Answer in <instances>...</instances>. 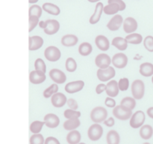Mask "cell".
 <instances>
[{
  "instance_id": "cell-21",
  "label": "cell",
  "mask_w": 153,
  "mask_h": 144,
  "mask_svg": "<svg viewBox=\"0 0 153 144\" xmlns=\"http://www.w3.org/2000/svg\"><path fill=\"white\" fill-rule=\"evenodd\" d=\"M103 8H104V5H103L102 3H97V5H96L94 13L93 14V15L91 16L89 20L90 23L94 25V24H97L100 20V18H101L102 14L103 13Z\"/></svg>"
},
{
  "instance_id": "cell-16",
  "label": "cell",
  "mask_w": 153,
  "mask_h": 144,
  "mask_svg": "<svg viewBox=\"0 0 153 144\" xmlns=\"http://www.w3.org/2000/svg\"><path fill=\"white\" fill-rule=\"evenodd\" d=\"M123 30L127 34H131L134 33L137 29L138 24L137 20L133 17H127L123 20Z\"/></svg>"
},
{
  "instance_id": "cell-9",
  "label": "cell",
  "mask_w": 153,
  "mask_h": 144,
  "mask_svg": "<svg viewBox=\"0 0 153 144\" xmlns=\"http://www.w3.org/2000/svg\"><path fill=\"white\" fill-rule=\"evenodd\" d=\"M49 75L51 80L56 84H64L67 81V75L60 69H51L49 72Z\"/></svg>"
},
{
  "instance_id": "cell-50",
  "label": "cell",
  "mask_w": 153,
  "mask_h": 144,
  "mask_svg": "<svg viewBox=\"0 0 153 144\" xmlns=\"http://www.w3.org/2000/svg\"><path fill=\"white\" fill-rule=\"evenodd\" d=\"M146 114H147L148 116H149V118H152L153 119V106L148 108L147 110H146Z\"/></svg>"
},
{
  "instance_id": "cell-6",
  "label": "cell",
  "mask_w": 153,
  "mask_h": 144,
  "mask_svg": "<svg viewBox=\"0 0 153 144\" xmlns=\"http://www.w3.org/2000/svg\"><path fill=\"white\" fill-rule=\"evenodd\" d=\"M103 128L99 123H94L88 130V136L91 141H97L102 136Z\"/></svg>"
},
{
  "instance_id": "cell-18",
  "label": "cell",
  "mask_w": 153,
  "mask_h": 144,
  "mask_svg": "<svg viewBox=\"0 0 153 144\" xmlns=\"http://www.w3.org/2000/svg\"><path fill=\"white\" fill-rule=\"evenodd\" d=\"M105 92L108 97L115 98L119 94L120 89L118 87V82L115 80H111L106 84Z\"/></svg>"
},
{
  "instance_id": "cell-4",
  "label": "cell",
  "mask_w": 153,
  "mask_h": 144,
  "mask_svg": "<svg viewBox=\"0 0 153 144\" xmlns=\"http://www.w3.org/2000/svg\"><path fill=\"white\" fill-rule=\"evenodd\" d=\"M146 114L142 110H137L132 114L129 120V124L132 128L137 129L144 124Z\"/></svg>"
},
{
  "instance_id": "cell-39",
  "label": "cell",
  "mask_w": 153,
  "mask_h": 144,
  "mask_svg": "<svg viewBox=\"0 0 153 144\" xmlns=\"http://www.w3.org/2000/svg\"><path fill=\"white\" fill-rule=\"evenodd\" d=\"M45 139L41 134H33L29 138L30 144H44Z\"/></svg>"
},
{
  "instance_id": "cell-12",
  "label": "cell",
  "mask_w": 153,
  "mask_h": 144,
  "mask_svg": "<svg viewBox=\"0 0 153 144\" xmlns=\"http://www.w3.org/2000/svg\"><path fill=\"white\" fill-rule=\"evenodd\" d=\"M46 73L40 70H31L29 74V81L31 83L34 85L41 84L46 80Z\"/></svg>"
},
{
  "instance_id": "cell-38",
  "label": "cell",
  "mask_w": 153,
  "mask_h": 144,
  "mask_svg": "<svg viewBox=\"0 0 153 144\" xmlns=\"http://www.w3.org/2000/svg\"><path fill=\"white\" fill-rule=\"evenodd\" d=\"M43 8L37 4H33L29 8L28 10V16H36L40 18L42 15Z\"/></svg>"
},
{
  "instance_id": "cell-7",
  "label": "cell",
  "mask_w": 153,
  "mask_h": 144,
  "mask_svg": "<svg viewBox=\"0 0 153 144\" xmlns=\"http://www.w3.org/2000/svg\"><path fill=\"white\" fill-rule=\"evenodd\" d=\"M44 56L49 62H55L61 58V52L57 46H49L45 49Z\"/></svg>"
},
{
  "instance_id": "cell-53",
  "label": "cell",
  "mask_w": 153,
  "mask_h": 144,
  "mask_svg": "<svg viewBox=\"0 0 153 144\" xmlns=\"http://www.w3.org/2000/svg\"><path fill=\"white\" fill-rule=\"evenodd\" d=\"M88 2H97L100 1V0H88Z\"/></svg>"
},
{
  "instance_id": "cell-55",
  "label": "cell",
  "mask_w": 153,
  "mask_h": 144,
  "mask_svg": "<svg viewBox=\"0 0 153 144\" xmlns=\"http://www.w3.org/2000/svg\"><path fill=\"white\" fill-rule=\"evenodd\" d=\"M79 144H86V143H85V142H79Z\"/></svg>"
},
{
  "instance_id": "cell-24",
  "label": "cell",
  "mask_w": 153,
  "mask_h": 144,
  "mask_svg": "<svg viewBox=\"0 0 153 144\" xmlns=\"http://www.w3.org/2000/svg\"><path fill=\"white\" fill-rule=\"evenodd\" d=\"M139 72L145 77L153 76V64L151 62H143L140 65Z\"/></svg>"
},
{
  "instance_id": "cell-8",
  "label": "cell",
  "mask_w": 153,
  "mask_h": 144,
  "mask_svg": "<svg viewBox=\"0 0 153 144\" xmlns=\"http://www.w3.org/2000/svg\"><path fill=\"white\" fill-rule=\"evenodd\" d=\"M128 58L123 52H118L114 54L111 58V63L113 66L119 69H123L126 68L128 64Z\"/></svg>"
},
{
  "instance_id": "cell-34",
  "label": "cell",
  "mask_w": 153,
  "mask_h": 144,
  "mask_svg": "<svg viewBox=\"0 0 153 144\" xmlns=\"http://www.w3.org/2000/svg\"><path fill=\"white\" fill-rule=\"evenodd\" d=\"M120 9V8L119 4H116V3H111V4H108V5L104 6L103 12L105 14L113 15L117 14V12H119Z\"/></svg>"
},
{
  "instance_id": "cell-44",
  "label": "cell",
  "mask_w": 153,
  "mask_h": 144,
  "mask_svg": "<svg viewBox=\"0 0 153 144\" xmlns=\"http://www.w3.org/2000/svg\"><path fill=\"white\" fill-rule=\"evenodd\" d=\"M67 106H69V108H70V109L77 110L78 108H79V104H78L77 100H75L74 98L67 99Z\"/></svg>"
},
{
  "instance_id": "cell-30",
  "label": "cell",
  "mask_w": 153,
  "mask_h": 144,
  "mask_svg": "<svg viewBox=\"0 0 153 144\" xmlns=\"http://www.w3.org/2000/svg\"><path fill=\"white\" fill-rule=\"evenodd\" d=\"M126 39L128 41V44L134 45L140 44L143 42V36L139 33H131L128 34V35L126 37Z\"/></svg>"
},
{
  "instance_id": "cell-46",
  "label": "cell",
  "mask_w": 153,
  "mask_h": 144,
  "mask_svg": "<svg viewBox=\"0 0 153 144\" xmlns=\"http://www.w3.org/2000/svg\"><path fill=\"white\" fill-rule=\"evenodd\" d=\"M108 4H111V3H116V4H119L120 6V10H124L126 8V4L124 2L123 0H108Z\"/></svg>"
},
{
  "instance_id": "cell-52",
  "label": "cell",
  "mask_w": 153,
  "mask_h": 144,
  "mask_svg": "<svg viewBox=\"0 0 153 144\" xmlns=\"http://www.w3.org/2000/svg\"><path fill=\"white\" fill-rule=\"evenodd\" d=\"M37 2H38V0H28V2L30 4H34V3Z\"/></svg>"
},
{
  "instance_id": "cell-45",
  "label": "cell",
  "mask_w": 153,
  "mask_h": 144,
  "mask_svg": "<svg viewBox=\"0 0 153 144\" xmlns=\"http://www.w3.org/2000/svg\"><path fill=\"white\" fill-rule=\"evenodd\" d=\"M105 104L106 106L109 108H114L117 106L116 100L114 99V98L108 97V96L105 100Z\"/></svg>"
},
{
  "instance_id": "cell-13",
  "label": "cell",
  "mask_w": 153,
  "mask_h": 144,
  "mask_svg": "<svg viewBox=\"0 0 153 144\" xmlns=\"http://www.w3.org/2000/svg\"><path fill=\"white\" fill-rule=\"evenodd\" d=\"M60 23L56 20H46V27L43 29L45 34L48 35L55 34L59 31Z\"/></svg>"
},
{
  "instance_id": "cell-51",
  "label": "cell",
  "mask_w": 153,
  "mask_h": 144,
  "mask_svg": "<svg viewBox=\"0 0 153 144\" xmlns=\"http://www.w3.org/2000/svg\"><path fill=\"white\" fill-rule=\"evenodd\" d=\"M38 25L40 28H43V29H44L45 27H46V21H40V22H39Z\"/></svg>"
},
{
  "instance_id": "cell-33",
  "label": "cell",
  "mask_w": 153,
  "mask_h": 144,
  "mask_svg": "<svg viewBox=\"0 0 153 144\" xmlns=\"http://www.w3.org/2000/svg\"><path fill=\"white\" fill-rule=\"evenodd\" d=\"M44 125L45 123L43 121L36 120V121L32 122L31 123L29 126V130L32 134H39L40 132H41L42 129H43Z\"/></svg>"
},
{
  "instance_id": "cell-32",
  "label": "cell",
  "mask_w": 153,
  "mask_h": 144,
  "mask_svg": "<svg viewBox=\"0 0 153 144\" xmlns=\"http://www.w3.org/2000/svg\"><path fill=\"white\" fill-rule=\"evenodd\" d=\"M136 104H137L136 99L133 97H125L120 101V105L131 110H133L135 108Z\"/></svg>"
},
{
  "instance_id": "cell-15",
  "label": "cell",
  "mask_w": 153,
  "mask_h": 144,
  "mask_svg": "<svg viewBox=\"0 0 153 144\" xmlns=\"http://www.w3.org/2000/svg\"><path fill=\"white\" fill-rule=\"evenodd\" d=\"M67 98L62 92H57L51 97V103L52 106L56 108L63 107L67 104Z\"/></svg>"
},
{
  "instance_id": "cell-22",
  "label": "cell",
  "mask_w": 153,
  "mask_h": 144,
  "mask_svg": "<svg viewBox=\"0 0 153 144\" xmlns=\"http://www.w3.org/2000/svg\"><path fill=\"white\" fill-rule=\"evenodd\" d=\"M61 42L63 46L70 47V46H74L77 44V43L79 42V38L75 34H67L61 38Z\"/></svg>"
},
{
  "instance_id": "cell-26",
  "label": "cell",
  "mask_w": 153,
  "mask_h": 144,
  "mask_svg": "<svg viewBox=\"0 0 153 144\" xmlns=\"http://www.w3.org/2000/svg\"><path fill=\"white\" fill-rule=\"evenodd\" d=\"M81 125V122L79 118H70V119H67L63 124V127L66 130H76Z\"/></svg>"
},
{
  "instance_id": "cell-25",
  "label": "cell",
  "mask_w": 153,
  "mask_h": 144,
  "mask_svg": "<svg viewBox=\"0 0 153 144\" xmlns=\"http://www.w3.org/2000/svg\"><path fill=\"white\" fill-rule=\"evenodd\" d=\"M128 41L126 40V38L122 37H115L112 39L111 44L119 50L124 51L128 47Z\"/></svg>"
},
{
  "instance_id": "cell-11",
  "label": "cell",
  "mask_w": 153,
  "mask_h": 144,
  "mask_svg": "<svg viewBox=\"0 0 153 144\" xmlns=\"http://www.w3.org/2000/svg\"><path fill=\"white\" fill-rule=\"evenodd\" d=\"M84 87L85 82L83 80H75L66 84L64 89L69 94H75L82 91Z\"/></svg>"
},
{
  "instance_id": "cell-40",
  "label": "cell",
  "mask_w": 153,
  "mask_h": 144,
  "mask_svg": "<svg viewBox=\"0 0 153 144\" xmlns=\"http://www.w3.org/2000/svg\"><path fill=\"white\" fill-rule=\"evenodd\" d=\"M34 70H40L44 73L46 72V65L45 62L41 58H37L34 62Z\"/></svg>"
},
{
  "instance_id": "cell-37",
  "label": "cell",
  "mask_w": 153,
  "mask_h": 144,
  "mask_svg": "<svg viewBox=\"0 0 153 144\" xmlns=\"http://www.w3.org/2000/svg\"><path fill=\"white\" fill-rule=\"evenodd\" d=\"M81 112L79 110H75L72 109H67L64 110V116L67 119H70V118H79L81 116Z\"/></svg>"
},
{
  "instance_id": "cell-2",
  "label": "cell",
  "mask_w": 153,
  "mask_h": 144,
  "mask_svg": "<svg viewBox=\"0 0 153 144\" xmlns=\"http://www.w3.org/2000/svg\"><path fill=\"white\" fill-rule=\"evenodd\" d=\"M131 94L136 100H140L145 94V84L141 80H134L131 85Z\"/></svg>"
},
{
  "instance_id": "cell-54",
  "label": "cell",
  "mask_w": 153,
  "mask_h": 144,
  "mask_svg": "<svg viewBox=\"0 0 153 144\" xmlns=\"http://www.w3.org/2000/svg\"><path fill=\"white\" fill-rule=\"evenodd\" d=\"M143 144H150V143H149V142H143Z\"/></svg>"
},
{
  "instance_id": "cell-14",
  "label": "cell",
  "mask_w": 153,
  "mask_h": 144,
  "mask_svg": "<svg viewBox=\"0 0 153 144\" xmlns=\"http://www.w3.org/2000/svg\"><path fill=\"white\" fill-rule=\"evenodd\" d=\"M44 44L43 38L38 35L30 36L28 38V50L30 51H35L40 49Z\"/></svg>"
},
{
  "instance_id": "cell-49",
  "label": "cell",
  "mask_w": 153,
  "mask_h": 144,
  "mask_svg": "<svg viewBox=\"0 0 153 144\" xmlns=\"http://www.w3.org/2000/svg\"><path fill=\"white\" fill-rule=\"evenodd\" d=\"M103 123H104L105 125L107 126V127H113L115 124V120L113 117H109L108 118L105 120V121L103 122Z\"/></svg>"
},
{
  "instance_id": "cell-47",
  "label": "cell",
  "mask_w": 153,
  "mask_h": 144,
  "mask_svg": "<svg viewBox=\"0 0 153 144\" xmlns=\"http://www.w3.org/2000/svg\"><path fill=\"white\" fill-rule=\"evenodd\" d=\"M44 144H61V142L55 136H48L45 139Z\"/></svg>"
},
{
  "instance_id": "cell-10",
  "label": "cell",
  "mask_w": 153,
  "mask_h": 144,
  "mask_svg": "<svg viewBox=\"0 0 153 144\" xmlns=\"http://www.w3.org/2000/svg\"><path fill=\"white\" fill-rule=\"evenodd\" d=\"M111 64V58L106 53H100L96 56L95 64L100 69H105L110 67Z\"/></svg>"
},
{
  "instance_id": "cell-48",
  "label": "cell",
  "mask_w": 153,
  "mask_h": 144,
  "mask_svg": "<svg viewBox=\"0 0 153 144\" xmlns=\"http://www.w3.org/2000/svg\"><path fill=\"white\" fill-rule=\"evenodd\" d=\"M105 88H106V85L104 83H100L98 84L96 87V93L98 94H102L103 92H105Z\"/></svg>"
},
{
  "instance_id": "cell-27",
  "label": "cell",
  "mask_w": 153,
  "mask_h": 144,
  "mask_svg": "<svg viewBox=\"0 0 153 144\" xmlns=\"http://www.w3.org/2000/svg\"><path fill=\"white\" fill-rule=\"evenodd\" d=\"M42 8L46 13L49 14L54 15V16H58L61 13V9L59 8L58 5L50 2H46L43 4Z\"/></svg>"
},
{
  "instance_id": "cell-17",
  "label": "cell",
  "mask_w": 153,
  "mask_h": 144,
  "mask_svg": "<svg viewBox=\"0 0 153 144\" xmlns=\"http://www.w3.org/2000/svg\"><path fill=\"white\" fill-rule=\"evenodd\" d=\"M45 125L49 128H55L60 124V118L56 114L48 113L43 117Z\"/></svg>"
},
{
  "instance_id": "cell-36",
  "label": "cell",
  "mask_w": 153,
  "mask_h": 144,
  "mask_svg": "<svg viewBox=\"0 0 153 144\" xmlns=\"http://www.w3.org/2000/svg\"><path fill=\"white\" fill-rule=\"evenodd\" d=\"M65 68L67 71L73 73V72L76 71V69H77V62H76V61L73 58L69 57L66 60Z\"/></svg>"
},
{
  "instance_id": "cell-41",
  "label": "cell",
  "mask_w": 153,
  "mask_h": 144,
  "mask_svg": "<svg viewBox=\"0 0 153 144\" xmlns=\"http://www.w3.org/2000/svg\"><path fill=\"white\" fill-rule=\"evenodd\" d=\"M129 80L127 77H123L119 80L118 82V87H119L120 91L125 92L127 91L129 88Z\"/></svg>"
},
{
  "instance_id": "cell-23",
  "label": "cell",
  "mask_w": 153,
  "mask_h": 144,
  "mask_svg": "<svg viewBox=\"0 0 153 144\" xmlns=\"http://www.w3.org/2000/svg\"><path fill=\"white\" fill-rule=\"evenodd\" d=\"M81 139H82V135L77 130H70L66 136V140L68 144H79Z\"/></svg>"
},
{
  "instance_id": "cell-3",
  "label": "cell",
  "mask_w": 153,
  "mask_h": 144,
  "mask_svg": "<svg viewBox=\"0 0 153 144\" xmlns=\"http://www.w3.org/2000/svg\"><path fill=\"white\" fill-rule=\"evenodd\" d=\"M113 116L117 119L121 121H126L130 119L131 116H132V110L122 106V105H117L114 108H113L112 111Z\"/></svg>"
},
{
  "instance_id": "cell-42",
  "label": "cell",
  "mask_w": 153,
  "mask_h": 144,
  "mask_svg": "<svg viewBox=\"0 0 153 144\" xmlns=\"http://www.w3.org/2000/svg\"><path fill=\"white\" fill-rule=\"evenodd\" d=\"M143 46L149 52H153V36L148 35L143 39Z\"/></svg>"
},
{
  "instance_id": "cell-35",
  "label": "cell",
  "mask_w": 153,
  "mask_h": 144,
  "mask_svg": "<svg viewBox=\"0 0 153 144\" xmlns=\"http://www.w3.org/2000/svg\"><path fill=\"white\" fill-rule=\"evenodd\" d=\"M58 85L56 83H53L52 85L49 86L48 88H46V89L43 91V97L45 98H51L54 94L58 92Z\"/></svg>"
},
{
  "instance_id": "cell-5",
  "label": "cell",
  "mask_w": 153,
  "mask_h": 144,
  "mask_svg": "<svg viewBox=\"0 0 153 144\" xmlns=\"http://www.w3.org/2000/svg\"><path fill=\"white\" fill-rule=\"evenodd\" d=\"M116 75L114 68L110 66L105 69L99 68L97 71V76L101 82H107L113 79Z\"/></svg>"
},
{
  "instance_id": "cell-20",
  "label": "cell",
  "mask_w": 153,
  "mask_h": 144,
  "mask_svg": "<svg viewBox=\"0 0 153 144\" xmlns=\"http://www.w3.org/2000/svg\"><path fill=\"white\" fill-rule=\"evenodd\" d=\"M95 44L97 48L102 51H107L110 48V42L106 36L100 34L95 38Z\"/></svg>"
},
{
  "instance_id": "cell-28",
  "label": "cell",
  "mask_w": 153,
  "mask_h": 144,
  "mask_svg": "<svg viewBox=\"0 0 153 144\" xmlns=\"http://www.w3.org/2000/svg\"><path fill=\"white\" fill-rule=\"evenodd\" d=\"M140 136L143 140H149L153 135V128L150 124H143L140 128Z\"/></svg>"
},
{
  "instance_id": "cell-29",
  "label": "cell",
  "mask_w": 153,
  "mask_h": 144,
  "mask_svg": "<svg viewBox=\"0 0 153 144\" xmlns=\"http://www.w3.org/2000/svg\"><path fill=\"white\" fill-rule=\"evenodd\" d=\"M106 142L107 144H120V136L119 133L115 130H109L106 135Z\"/></svg>"
},
{
  "instance_id": "cell-1",
  "label": "cell",
  "mask_w": 153,
  "mask_h": 144,
  "mask_svg": "<svg viewBox=\"0 0 153 144\" xmlns=\"http://www.w3.org/2000/svg\"><path fill=\"white\" fill-rule=\"evenodd\" d=\"M108 111L103 106H96L93 108L92 110L91 111L90 117H91V121L94 123H102L107 119L108 117Z\"/></svg>"
},
{
  "instance_id": "cell-56",
  "label": "cell",
  "mask_w": 153,
  "mask_h": 144,
  "mask_svg": "<svg viewBox=\"0 0 153 144\" xmlns=\"http://www.w3.org/2000/svg\"><path fill=\"white\" fill-rule=\"evenodd\" d=\"M152 84H153V76H152Z\"/></svg>"
},
{
  "instance_id": "cell-31",
  "label": "cell",
  "mask_w": 153,
  "mask_h": 144,
  "mask_svg": "<svg viewBox=\"0 0 153 144\" xmlns=\"http://www.w3.org/2000/svg\"><path fill=\"white\" fill-rule=\"evenodd\" d=\"M93 51V46L89 42H83L79 46V52L82 56H88L91 54Z\"/></svg>"
},
{
  "instance_id": "cell-43",
  "label": "cell",
  "mask_w": 153,
  "mask_h": 144,
  "mask_svg": "<svg viewBox=\"0 0 153 144\" xmlns=\"http://www.w3.org/2000/svg\"><path fill=\"white\" fill-rule=\"evenodd\" d=\"M37 16H28V23H29V28H28V32H31L34 28H36L37 25L39 24L40 21Z\"/></svg>"
},
{
  "instance_id": "cell-19",
  "label": "cell",
  "mask_w": 153,
  "mask_h": 144,
  "mask_svg": "<svg viewBox=\"0 0 153 144\" xmlns=\"http://www.w3.org/2000/svg\"><path fill=\"white\" fill-rule=\"evenodd\" d=\"M123 23V18L121 15L116 14L109 20L107 24V28L111 31H117Z\"/></svg>"
}]
</instances>
